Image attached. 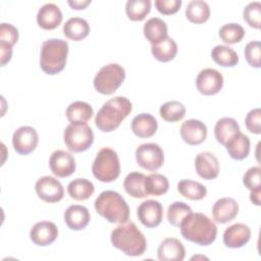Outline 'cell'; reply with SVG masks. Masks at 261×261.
<instances>
[{
	"label": "cell",
	"mask_w": 261,
	"mask_h": 261,
	"mask_svg": "<svg viewBox=\"0 0 261 261\" xmlns=\"http://www.w3.org/2000/svg\"><path fill=\"white\" fill-rule=\"evenodd\" d=\"M64 143L72 153L88 150L94 142V133L87 123H69L63 134Z\"/></svg>",
	"instance_id": "ba28073f"
},
{
	"label": "cell",
	"mask_w": 261,
	"mask_h": 261,
	"mask_svg": "<svg viewBox=\"0 0 261 261\" xmlns=\"http://www.w3.org/2000/svg\"><path fill=\"white\" fill-rule=\"evenodd\" d=\"M178 227L184 239L199 246L211 245L217 236L216 224L203 213H190Z\"/></svg>",
	"instance_id": "6da1fadb"
},
{
	"label": "cell",
	"mask_w": 261,
	"mask_h": 261,
	"mask_svg": "<svg viewBox=\"0 0 261 261\" xmlns=\"http://www.w3.org/2000/svg\"><path fill=\"white\" fill-rule=\"evenodd\" d=\"M130 127L137 137L143 139L151 138L157 132L158 122L152 114L141 113L133 118Z\"/></svg>",
	"instance_id": "603a6c76"
},
{
	"label": "cell",
	"mask_w": 261,
	"mask_h": 261,
	"mask_svg": "<svg viewBox=\"0 0 261 261\" xmlns=\"http://www.w3.org/2000/svg\"><path fill=\"white\" fill-rule=\"evenodd\" d=\"M18 41V31L11 23L2 22L0 24V44L13 47Z\"/></svg>",
	"instance_id": "b9f144b4"
},
{
	"label": "cell",
	"mask_w": 261,
	"mask_h": 261,
	"mask_svg": "<svg viewBox=\"0 0 261 261\" xmlns=\"http://www.w3.org/2000/svg\"><path fill=\"white\" fill-rule=\"evenodd\" d=\"M92 1L91 0H68L67 3L72 9H85Z\"/></svg>",
	"instance_id": "7dc6e473"
},
{
	"label": "cell",
	"mask_w": 261,
	"mask_h": 261,
	"mask_svg": "<svg viewBox=\"0 0 261 261\" xmlns=\"http://www.w3.org/2000/svg\"><path fill=\"white\" fill-rule=\"evenodd\" d=\"M191 207L181 201H176L168 206L166 217L168 222L173 226H179L182 220L192 213Z\"/></svg>",
	"instance_id": "74e56055"
},
{
	"label": "cell",
	"mask_w": 261,
	"mask_h": 261,
	"mask_svg": "<svg viewBox=\"0 0 261 261\" xmlns=\"http://www.w3.org/2000/svg\"><path fill=\"white\" fill-rule=\"evenodd\" d=\"M68 43L62 39H48L43 42L40 53L41 69L47 74H57L66 64Z\"/></svg>",
	"instance_id": "5b68a950"
},
{
	"label": "cell",
	"mask_w": 261,
	"mask_h": 261,
	"mask_svg": "<svg viewBox=\"0 0 261 261\" xmlns=\"http://www.w3.org/2000/svg\"><path fill=\"white\" fill-rule=\"evenodd\" d=\"M91 215L87 207L71 205L64 212V221L72 230H82L90 222Z\"/></svg>",
	"instance_id": "7402d4cb"
},
{
	"label": "cell",
	"mask_w": 261,
	"mask_h": 261,
	"mask_svg": "<svg viewBox=\"0 0 261 261\" xmlns=\"http://www.w3.org/2000/svg\"><path fill=\"white\" fill-rule=\"evenodd\" d=\"M225 148L232 159L243 160L250 153V139L245 134L239 132L225 144Z\"/></svg>",
	"instance_id": "cb8c5ba5"
},
{
	"label": "cell",
	"mask_w": 261,
	"mask_h": 261,
	"mask_svg": "<svg viewBox=\"0 0 261 261\" xmlns=\"http://www.w3.org/2000/svg\"><path fill=\"white\" fill-rule=\"evenodd\" d=\"M95 210L111 223H124L129 217V208L122 196L114 191H104L95 200Z\"/></svg>",
	"instance_id": "277c9868"
},
{
	"label": "cell",
	"mask_w": 261,
	"mask_h": 261,
	"mask_svg": "<svg viewBox=\"0 0 261 261\" xmlns=\"http://www.w3.org/2000/svg\"><path fill=\"white\" fill-rule=\"evenodd\" d=\"M90 33V24L82 17H70L63 24V34L72 41H81Z\"/></svg>",
	"instance_id": "83f0119b"
},
{
	"label": "cell",
	"mask_w": 261,
	"mask_h": 261,
	"mask_svg": "<svg viewBox=\"0 0 261 261\" xmlns=\"http://www.w3.org/2000/svg\"><path fill=\"white\" fill-rule=\"evenodd\" d=\"M260 172H261V169L259 166H253V167L249 168L243 176V184L251 192L261 191V189H260Z\"/></svg>",
	"instance_id": "7bdbcfd3"
},
{
	"label": "cell",
	"mask_w": 261,
	"mask_h": 261,
	"mask_svg": "<svg viewBox=\"0 0 261 261\" xmlns=\"http://www.w3.org/2000/svg\"><path fill=\"white\" fill-rule=\"evenodd\" d=\"M243 16L250 27L254 29H260L261 3L259 1H254L247 4L244 8Z\"/></svg>",
	"instance_id": "ab89813d"
},
{
	"label": "cell",
	"mask_w": 261,
	"mask_h": 261,
	"mask_svg": "<svg viewBox=\"0 0 261 261\" xmlns=\"http://www.w3.org/2000/svg\"><path fill=\"white\" fill-rule=\"evenodd\" d=\"M58 237V228L51 221H40L33 225L30 231L31 241L40 247L51 245Z\"/></svg>",
	"instance_id": "9a60e30c"
},
{
	"label": "cell",
	"mask_w": 261,
	"mask_h": 261,
	"mask_svg": "<svg viewBox=\"0 0 261 261\" xmlns=\"http://www.w3.org/2000/svg\"><path fill=\"white\" fill-rule=\"evenodd\" d=\"M196 86L203 95H215L223 87V76L214 68H204L197 75Z\"/></svg>",
	"instance_id": "7c38bea8"
},
{
	"label": "cell",
	"mask_w": 261,
	"mask_h": 261,
	"mask_svg": "<svg viewBox=\"0 0 261 261\" xmlns=\"http://www.w3.org/2000/svg\"><path fill=\"white\" fill-rule=\"evenodd\" d=\"M247 62L252 66L259 68L261 65V45L259 41L249 42L244 50Z\"/></svg>",
	"instance_id": "60d3db41"
},
{
	"label": "cell",
	"mask_w": 261,
	"mask_h": 261,
	"mask_svg": "<svg viewBox=\"0 0 261 261\" xmlns=\"http://www.w3.org/2000/svg\"><path fill=\"white\" fill-rule=\"evenodd\" d=\"M93 175L102 182H111L120 174V163L117 153L108 147L102 148L92 165Z\"/></svg>",
	"instance_id": "8992f818"
},
{
	"label": "cell",
	"mask_w": 261,
	"mask_h": 261,
	"mask_svg": "<svg viewBox=\"0 0 261 261\" xmlns=\"http://www.w3.org/2000/svg\"><path fill=\"white\" fill-rule=\"evenodd\" d=\"M245 36L244 28L239 23H226L219 29V37L225 44H236Z\"/></svg>",
	"instance_id": "f35d334b"
},
{
	"label": "cell",
	"mask_w": 261,
	"mask_h": 261,
	"mask_svg": "<svg viewBox=\"0 0 261 261\" xmlns=\"http://www.w3.org/2000/svg\"><path fill=\"white\" fill-rule=\"evenodd\" d=\"M145 178L146 175L138 171L128 173L123 180V188L125 192L136 199L147 197L148 194L145 190Z\"/></svg>",
	"instance_id": "f1b7e54d"
},
{
	"label": "cell",
	"mask_w": 261,
	"mask_h": 261,
	"mask_svg": "<svg viewBox=\"0 0 261 261\" xmlns=\"http://www.w3.org/2000/svg\"><path fill=\"white\" fill-rule=\"evenodd\" d=\"M137 163L144 169L155 171L164 163V153L161 147L155 143L140 145L136 150Z\"/></svg>",
	"instance_id": "9c48e42d"
},
{
	"label": "cell",
	"mask_w": 261,
	"mask_h": 261,
	"mask_svg": "<svg viewBox=\"0 0 261 261\" xmlns=\"http://www.w3.org/2000/svg\"><path fill=\"white\" fill-rule=\"evenodd\" d=\"M49 166L57 177H67L75 170V159L64 150H56L50 156Z\"/></svg>",
	"instance_id": "5bb4252c"
},
{
	"label": "cell",
	"mask_w": 261,
	"mask_h": 261,
	"mask_svg": "<svg viewBox=\"0 0 261 261\" xmlns=\"http://www.w3.org/2000/svg\"><path fill=\"white\" fill-rule=\"evenodd\" d=\"M160 116L168 122H175L186 115V107L179 101H168L161 105L159 109Z\"/></svg>",
	"instance_id": "8d00e7d4"
},
{
	"label": "cell",
	"mask_w": 261,
	"mask_h": 261,
	"mask_svg": "<svg viewBox=\"0 0 261 261\" xmlns=\"http://www.w3.org/2000/svg\"><path fill=\"white\" fill-rule=\"evenodd\" d=\"M94 110L92 106L84 101H74L66 108L65 115L70 123H87L92 118Z\"/></svg>",
	"instance_id": "4316f807"
},
{
	"label": "cell",
	"mask_w": 261,
	"mask_h": 261,
	"mask_svg": "<svg viewBox=\"0 0 261 261\" xmlns=\"http://www.w3.org/2000/svg\"><path fill=\"white\" fill-rule=\"evenodd\" d=\"M180 137L189 145H200L206 140L207 126L199 119H188L180 126Z\"/></svg>",
	"instance_id": "2e32d148"
},
{
	"label": "cell",
	"mask_w": 261,
	"mask_h": 261,
	"mask_svg": "<svg viewBox=\"0 0 261 261\" xmlns=\"http://www.w3.org/2000/svg\"><path fill=\"white\" fill-rule=\"evenodd\" d=\"M195 168L200 177L210 180L217 177L219 173V162L215 155L205 151L196 156Z\"/></svg>",
	"instance_id": "e0dca14e"
},
{
	"label": "cell",
	"mask_w": 261,
	"mask_h": 261,
	"mask_svg": "<svg viewBox=\"0 0 261 261\" xmlns=\"http://www.w3.org/2000/svg\"><path fill=\"white\" fill-rule=\"evenodd\" d=\"M132 102L122 96L111 98L105 102L95 117L96 126L104 132L109 133L116 129L121 121L132 112Z\"/></svg>",
	"instance_id": "3957f363"
},
{
	"label": "cell",
	"mask_w": 261,
	"mask_h": 261,
	"mask_svg": "<svg viewBox=\"0 0 261 261\" xmlns=\"http://www.w3.org/2000/svg\"><path fill=\"white\" fill-rule=\"evenodd\" d=\"M62 12L54 3L44 4L37 13V22L44 30H54L62 21Z\"/></svg>",
	"instance_id": "44dd1931"
},
{
	"label": "cell",
	"mask_w": 261,
	"mask_h": 261,
	"mask_svg": "<svg viewBox=\"0 0 261 261\" xmlns=\"http://www.w3.org/2000/svg\"><path fill=\"white\" fill-rule=\"evenodd\" d=\"M125 79L124 68L118 63H109L100 68L94 77V87L103 95L113 94Z\"/></svg>",
	"instance_id": "52a82bcc"
},
{
	"label": "cell",
	"mask_w": 261,
	"mask_h": 261,
	"mask_svg": "<svg viewBox=\"0 0 261 261\" xmlns=\"http://www.w3.org/2000/svg\"><path fill=\"white\" fill-rule=\"evenodd\" d=\"M137 215L143 225L153 228L158 226L162 221L163 207L159 201L146 200L139 205Z\"/></svg>",
	"instance_id": "4fadbf2b"
},
{
	"label": "cell",
	"mask_w": 261,
	"mask_h": 261,
	"mask_svg": "<svg viewBox=\"0 0 261 261\" xmlns=\"http://www.w3.org/2000/svg\"><path fill=\"white\" fill-rule=\"evenodd\" d=\"M245 123L248 130L252 134L259 135L261 133V110L260 108L252 109L248 112Z\"/></svg>",
	"instance_id": "ee69618b"
},
{
	"label": "cell",
	"mask_w": 261,
	"mask_h": 261,
	"mask_svg": "<svg viewBox=\"0 0 261 261\" xmlns=\"http://www.w3.org/2000/svg\"><path fill=\"white\" fill-rule=\"evenodd\" d=\"M251 238V229L244 223H234L223 232V243L227 248L238 249L245 246Z\"/></svg>",
	"instance_id": "ac0fdd59"
},
{
	"label": "cell",
	"mask_w": 261,
	"mask_h": 261,
	"mask_svg": "<svg viewBox=\"0 0 261 261\" xmlns=\"http://www.w3.org/2000/svg\"><path fill=\"white\" fill-rule=\"evenodd\" d=\"M35 190L38 197L47 203H56L62 200L64 190L61 182L53 176H42L36 185Z\"/></svg>",
	"instance_id": "30bf717a"
},
{
	"label": "cell",
	"mask_w": 261,
	"mask_h": 261,
	"mask_svg": "<svg viewBox=\"0 0 261 261\" xmlns=\"http://www.w3.org/2000/svg\"><path fill=\"white\" fill-rule=\"evenodd\" d=\"M211 57L215 63L223 67H232L239 62L237 52L225 45H217L211 51Z\"/></svg>",
	"instance_id": "d6a6232c"
},
{
	"label": "cell",
	"mask_w": 261,
	"mask_h": 261,
	"mask_svg": "<svg viewBox=\"0 0 261 261\" xmlns=\"http://www.w3.org/2000/svg\"><path fill=\"white\" fill-rule=\"evenodd\" d=\"M168 179L161 173H151L145 178V190L148 195L161 196L168 191Z\"/></svg>",
	"instance_id": "e575fe53"
},
{
	"label": "cell",
	"mask_w": 261,
	"mask_h": 261,
	"mask_svg": "<svg viewBox=\"0 0 261 261\" xmlns=\"http://www.w3.org/2000/svg\"><path fill=\"white\" fill-rule=\"evenodd\" d=\"M239 212V204L232 198L218 199L212 207V215L216 222L220 224L231 221Z\"/></svg>",
	"instance_id": "d6986e66"
},
{
	"label": "cell",
	"mask_w": 261,
	"mask_h": 261,
	"mask_svg": "<svg viewBox=\"0 0 261 261\" xmlns=\"http://www.w3.org/2000/svg\"><path fill=\"white\" fill-rule=\"evenodd\" d=\"M260 195H261V191H254V192H251L250 194V200L256 206L260 205Z\"/></svg>",
	"instance_id": "c3c4849f"
},
{
	"label": "cell",
	"mask_w": 261,
	"mask_h": 261,
	"mask_svg": "<svg viewBox=\"0 0 261 261\" xmlns=\"http://www.w3.org/2000/svg\"><path fill=\"white\" fill-rule=\"evenodd\" d=\"M240 132V125L234 118L222 117L215 123L214 136L216 141L224 145Z\"/></svg>",
	"instance_id": "d4e9b609"
},
{
	"label": "cell",
	"mask_w": 261,
	"mask_h": 261,
	"mask_svg": "<svg viewBox=\"0 0 261 261\" xmlns=\"http://www.w3.org/2000/svg\"><path fill=\"white\" fill-rule=\"evenodd\" d=\"M0 53H1V65H5L10 61L12 56V47L4 44H0Z\"/></svg>",
	"instance_id": "bcb514c9"
},
{
	"label": "cell",
	"mask_w": 261,
	"mask_h": 261,
	"mask_svg": "<svg viewBox=\"0 0 261 261\" xmlns=\"http://www.w3.org/2000/svg\"><path fill=\"white\" fill-rule=\"evenodd\" d=\"M112 245L127 256L137 257L145 253L147 241L143 232L132 221L120 223L111 231Z\"/></svg>",
	"instance_id": "7a4b0ae2"
},
{
	"label": "cell",
	"mask_w": 261,
	"mask_h": 261,
	"mask_svg": "<svg viewBox=\"0 0 261 261\" xmlns=\"http://www.w3.org/2000/svg\"><path fill=\"white\" fill-rule=\"evenodd\" d=\"M157 256L160 261H182L186 256V250L177 239L167 238L159 245Z\"/></svg>",
	"instance_id": "ffe728a7"
},
{
	"label": "cell",
	"mask_w": 261,
	"mask_h": 261,
	"mask_svg": "<svg viewBox=\"0 0 261 261\" xmlns=\"http://www.w3.org/2000/svg\"><path fill=\"white\" fill-rule=\"evenodd\" d=\"M39 142L37 130L29 125L18 127L12 136V145L16 153L20 155H28L32 153Z\"/></svg>",
	"instance_id": "8fae6325"
},
{
	"label": "cell",
	"mask_w": 261,
	"mask_h": 261,
	"mask_svg": "<svg viewBox=\"0 0 261 261\" xmlns=\"http://www.w3.org/2000/svg\"><path fill=\"white\" fill-rule=\"evenodd\" d=\"M145 38L153 45L161 42L167 36V24L159 17L149 18L143 28Z\"/></svg>",
	"instance_id": "484cf974"
},
{
	"label": "cell",
	"mask_w": 261,
	"mask_h": 261,
	"mask_svg": "<svg viewBox=\"0 0 261 261\" xmlns=\"http://www.w3.org/2000/svg\"><path fill=\"white\" fill-rule=\"evenodd\" d=\"M181 5V0H156L155 6L157 10L164 14L169 15L178 11Z\"/></svg>",
	"instance_id": "f6af8a7d"
},
{
	"label": "cell",
	"mask_w": 261,
	"mask_h": 261,
	"mask_svg": "<svg viewBox=\"0 0 261 261\" xmlns=\"http://www.w3.org/2000/svg\"><path fill=\"white\" fill-rule=\"evenodd\" d=\"M177 191L181 196L193 201L202 200L207 194V189L204 185L191 179H182L178 181Z\"/></svg>",
	"instance_id": "836d02e7"
},
{
	"label": "cell",
	"mask_w": 261,
	"mask_h": 261,
	"mask_svg": "<svg viewBox=\"0 0 261 261\" xmlns=\"http://www.w3.org/2000/svg\"><path fill=\"white\" fill-rule=\"evenodd\" d=\"M151 52L155 59L161 62H168L172 60L177 53V45L175 41L169 37L157 44L151 46Z\"/></svg>",
	"instance_id": "f546056e"
},
{
	"label": "cell",
	"mask_w": 261,
	"mask_h": 261,
	"mask_svg": "<svg viewBox=\"0 0 261 261\" xmlns=\"http://www.w3.org/2000/svg\"><path fill=\"white\" fill-rule=\"evenodd\" d=\"M186 16L193 23H203L210 16V7L206 1L192 0L187 5Z\"/></svg>",
	"instance_id": "1f68e13d"
},
{
	"label": "cell",
	"mask_w": 261,
	"mask_h": 261,
	"mask_svg": "<svg viewBox=\"0 0 261 261\" xmlns=\"http://www.w3.org/2000/svg\"><path fill=\"white\" fill-rule=\"evenodd\" d=\"M95 192V187L92 181L86 178H75L67 186V193L71 199L84 201L89 199Z\"/></svg>",
	"instance_id": "4dcf8cb0"
},
{
	"label": "cell",
	"mask_w": 261,
	"mask_h": 261,
	"mask_svg": "<svg viewBox=\"0 0 261 261\" xmlns=\"http://www.w3.org/2000/svg\"><path fill=\"white\" fill-rule=\"evenodd\" d=\"M151 10L150 0H128L125 4V13L130 20L141 21Z\"/></svg>",
	"instance_id": "d590c367"
}]
</instances>
